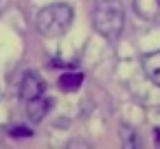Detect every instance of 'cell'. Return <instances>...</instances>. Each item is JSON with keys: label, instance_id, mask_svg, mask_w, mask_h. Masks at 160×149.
<instances>
[{"label": "cell", "instance_id": "cell-1", "mask_svg": "<svg viewBox=\"0 0 160 149\" xmlns=\"http://www.w3.org/2000/svg\"><path fill=\"white\" fill-rule=\"evenodd\" d=\"M92 27L99 35L114 42L121 37L125 27V11L118 0H97L92 9Z\"/></svg>", "mask_w": 160, "mask_h": 149}, {"label": "cell", "instance_id": "cell-2", "mask_svg": "<svg viewBox=\"0 0 160 149\" xmlns=\"http://www.w3.org/2000/svg\"><path fill=\"white\" fill-rule=\"evenodd\" d=\"M72 18H75L72 9L68 5H64V2H57V5L44 7L38 13L35 27H38L40 35H44L48 40H57V37H62V35L68 33V29L72 24Z\"/></svg>", "mask_w": 160, "mask_h": 149}, {"label": "cell", "instance_id": "cell-3", "mask_svg": "<svg viewBox=\"0 0 160 149\" xmlns=\"http://www.w3.org/2000/svg\"><path fill=\"white\" fill-rule=\"evenodd\" d=\"M44 90H46V83H44V79H42L38 72L29 70V72L22 77V83H20V97H22L24 101H31V99L42 97Z\"/></svg>", "mask_w": 160, "mask_h": 149}, {"label": "cell", "instance_id": "cell-4", "mask_svg": "<svg viewBox=\"0 0 160 149\" xmlns=\"http://www.w3.org/2000/svg\"><path fill=\"white\" fill-rule=\"evenodd\" d=\"M134 11L151 24H160V0H134Z\"/></svg>", "mask_w": 160, "mask_h": 149}, {"label": "cell", "instance_id": "cell-5", "mask_svg": "<svg viewBox=\"0 0 160 149\" xmlns=\"http://www.w3.org/2000/svg\"><path fill=\"white\" fill-rule=\"evenodd\" d=\"M142 70H145L147 79L160 88V51L147 53L142 57Z\"/></svg>", "mask_w": 160, "mask_h": 149}, {"label": "cell", "instance_id": "cell-6", "mask_svg": "<svg viewBox=\"0 0 160 149\" xmlns=\"http://www.w3.org/2000/svg\"><path fill=\"white\" fill-rule=\"evenodd\" d=\"M48 107H51V101L44 99V94H42V97H38V99L27 101V116H29L33 123H40V121L46 116Z\"/></svg>", "mask_w": 160, "mask_h": 149}, {"label": "cell", "instance_id": "cell-7", "mask_svg": "<svg viewBox=\"0 0 160 149\" xmlns=\"http://www.w3.org/2000/svg\"><path fill=\"white\" fill-rule=\"evenodd\" d=\"M57 83H59V88L64 92H75L83 83V72H64Z\"/></svg>", "mask_w": 160, "mask_h": 149}, {"label": "cell", "instance_id": "cell-8", "mask_svg": "<svg viewBox=\"0 0 160 149\" xmlns=\"http://www.w3.org/2000/svg\"><path fill=\"white\" fill-rule=\"evenodd\" d=\"M13 136H31V129H11Z\"/></svg>", "mask_w": 160, "mask_h": 149}]
</instances>
